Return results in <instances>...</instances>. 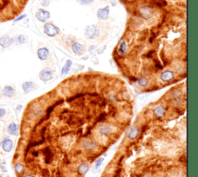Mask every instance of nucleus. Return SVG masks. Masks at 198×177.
Wrapping results in <instances>:
<instances>
[{
    "mask_svg": "<svg viewBox=\"0 0 198 177\" xmlns=\"http://www.w3.org/2000/svg\"><path fill=\"white\" fill-rule=\"evenodd\" d=\"M5 114H6V111L5 108H0V118L5 116Z\"/></svg>",
    "mask_w": 198,
    "mask_h": 177,
    "instance_id": "c85d7f7f",
    "label": "nucleus"
},
{
    "mask_svg": "<svg viewBox=\"0 0 198 177\" xmlns=\"http://www.w3.org/2000/svg\"><path fill=\"white\" fill-rule=\"evenodd\" d=\"M77 3H79L81 5H89L94 2V0H77Z\"/></svg>",
    "mask_w": 198,
    "mask_h": 177,
    "instance_id": "bb28decb",
    "label": "nucleus"
},
{
    "mask_svg": "<svg viewBox=\"0 0 198 177\" xmlns=\"http://www.w3.org/2000/svg\"><path fill=\"white\" fill-rule=\"evenodd\" d=\"M127 44H126V41H122L120 44V46L118 47V53L121 55H125L127 52Z\"/></svg>",
    "mask_w": 198,
    "mask_h": 177,
    "instance_id": "412c9836",
    "label": "nucleus"
},
{
    "mask_svg": "<svg viewBox=\"0 0 198 177\" xmlns=\"http://www.w3.org/2000/svg\"><path fill=\"white\" fill-rule=\"evenodd\" d=\"M49 54H50V51L46 47H42L37 50V56L40 61H46V59L48 58Z\"/></svg>",
    "mask_w": 198,
    "mask_h": 177,
    "instance_id": "4468645a",
    "label": "nucleus"
},
{
    "mask_svg": "<svg viewBox=\"0 0 198 177\" xmlns=\"http://www.w3.org/2000/svg\"><path fill=\"white\" fill-rule=\"evenodd\" d=\"M139 13L143 19H149L153 15V10L149 5H145L139 10Z\"/></svg>",
    "mask_w": 198,
    "mask_h": 177,
    "instance_id": "6e6552de",
    "label": "nucleus"
},
{
    "mask_svg": "<svg viewBox=\"0 0 198 177\" xmlns=\"http://www.w3.org/2000/svg\"><path fill=\"white\" fill-rule=\"evenodd\" d=\"M36 85L33 81H26L22 84V89L25 94H28L36 90Z\"/></svg>",
    "mask_w": 198,
    "mask_h": 177,
    "instance_id": "1a4fd4ad",
    "label": "nucleus"
},
{
    "mask_svg": "<svg viewBox=\"0 0 198 177\" xmlns=\"http://www.w3.org/2000/svg\"><path fill=\"white\" fill-rule=\"evenodd\" d=\"M21 108H22V105H18V106H17V108H16L17 110H20Z\"/></svg>",
    "mask_w": 198,
    "mask_h": 177,
    "instance_id": "473e14b6",
    "label": "nucleus"
},
{
    "mask_svg": "<svg viewBox=\"0 0 198 177\" xmlns=\"http://www.w3.org/2000/svg\"><path fill=\"white\" fill-rule=\"evenodd\" d=\"M2 94L3 96L6 97H14L16 95V90L12 87V86H5L2 91Z\"/></svg>",
    "mask_w": 198,
    "mask_h": 177,
    "instance_id": "ddd939ff",
    "label": "nucleus"
},
{
    "mask_svg": "<svg viewBox=\"0 0 198 177\" xmlns=\"http://www.w3.org/2000/svg\"><path fill=\"white\" fill-rule=\"evenodd\" d=\"M44 33L48 36V37H55L56 35H57L60 32V29L57 27H56L55 25H53L51 22H47L44 25Z\"/></svg>",
    "mask_w": 198,
    "mask_h": 177,
    "instance_id": "f03ea898",
    "label": "nucleus"
},
{
    "mask_svg": "<svg viewBox=\"0 0 198 177\" xmlns=\"http://www.w3.org/2000/svg\"><path fill=\"white\" fill-rule=\"evenodd\" d=\"M112 131H113V128L109 123L101 124L98 127V133L100 135V137H102V138L109 137Z\"/></svg>",
    "mask_w": 198,
    "mask_h": 177,
    "instance_id": "f257e3e1",
    "label": "nucleus"
},
{
    "mask_svg": "<svg viewBox=\"0 0 198 177\" xmlns=\"http://www.w3.org/2000/svg\"><path fill=\"white\" fill-rule=\"evenodd\" d=\"M174 78H175V74H174L173 71L170 70H164L160 74V80L164 83L172 81Z\"/></svg>",
    "mask_w": 198,
    "mask_h": 177,
    "instance_id": "39448f33",
    "label": "nucleus"
},
{
    "mask_svg": "<svg viewBox=\"0 0 198 177\" xmlns=\"http://www.w3.org/2000/svg\"><path fill=\"white\" fill-rule=\"evenodd\" d=\"M17 39L19 41V44H26L27 43V38L25 37V36L23 35H19V37H17Z\"/></svg>",
    "mask_w": 198,
    "mask_h": 177,
    "instance_id": "a878e982",
    "label": "nucleus"
},
{
    "mask_svg": "<svg viewBox=\"0 0 198 177\" xmlns=\"http://www.w3.org/2000/svg\"><path fill=\"white\" fill-rule=\"evenodd\" d=\"M90 169L89 163L87 162H83L77 166V173L80 176H85Z\"/></svg>",
    "mask_w": 198,
    "mask_h": 177,
    "instance_id": "f8f14e48",
    "label": "nucleus"
},
{
    "mask_svg": "<svg viewBox=\"0 0 198 177\" xmlns=\"http://www.w3.org/2000/svg\"><path fill=\"white\" fill-rule=\"evenodd\" d=\"M104 157L99 158L96 161V163H95V165H94V170H98V169H99V168L101 167L102 165V163H104Z\"/></svg>",
    "mask_w": 198,
    "mask_h": 177,
    "instance_id": "b1692460",
    "label": "nucleus"
},
{
    "mask_svg": "<svg viewBox=\"0 0 198 177\" xmlns=\"http://www.w3.org/2000/svg\"><path fill=\"white\" fill-rule=\"evenodd\" d=\"M166 108L162 104H159L157 105L156 107L155 108V109L153 110V114H154L155 117L157 118H162L165 116L166 114Z\"/></svg>",
    "mask_w": 198,
    "mask_h": 177,
    "instance_id": "9d476101",
    "label": "nucleus"
},
{
    "mask_svg": "<svg viewBox=\"0 0 198 177\" xmlns=\"http://www.w3.org/2000/svg\"><path fill=\"white\" fill-rule=\"evenodd\" d=\"M140 134V129L139 127H133L130 129L127 132V137L128 139L130 140H135V138H137Z\"/></svg>",
    "mask_w": 198,
    "mask_h": 177,
    "instance_id": "9b49d317",
    "label": "nucleus"
},
{
    "mask_svg": "<svg viewBox=\"0 0 198 177\" xmlns=\"http://www.w3.org/2000/svg\"><path fill=\"white\" fill-rule=\"evenodd\" d=\"M0 170H2V171H3V172H7V170H6V168H5V166H3V165H1V166H0Z\"/></svg>",
    "mask_w": 198,
    "mask_h": 177,
    "instance_id": "2f4dec72",
    "label": "nucleus"
},
{
    "mask_svg": "<svg viewBox=\"0 0 198 177\" xmlns=\"http://www.w3.org/2000/svg\"><path fill=\"white\" fill-rule=\"evenodd\" d=\"M109 14V6H106V7L102 8L98 10V12H97V16L98 17V19L100 20H106Z\"/></svg>",
    "mask_w": 198,
    "mask_h": 177,
    "instance_id": "dca6fc26",
    "label": "nucleus"
},
{
    "mask_svg": "<svg viewBox=\"0 0 198 177\" xmlns=\"http://www.w3.org/2000/svg\"><path fill=\"white\" fill-rule=\"evenodd\" d=\"M19 131V128L16 124L12 122L8 126V133L12 135H17Z\"/></svg>",
    "mask_w": 198,
    "mask_h": 177,
    "instance_id": "6ab92c4d",
    "label": "nucleus"
},
{
    "mask_svg": "<svg viewBox=\"0 0 198 177\" xmlns=\"http://www.w3.org/2000/svg\"><path fill=\"white\" fill-rule=\"evenodd\" d=\"M24 177H35V176H32V175H27V176H25Z\"/></svg>",
    "mask_w": 198,
    "mask_h": 177,
    "instance_id": "72a5a7b5",
    "label": "nucleus"
},
{
    "mask_svg": "<svg viewBox=\"0 0 198 177\" xmlns=\"http://www.w3.org/2000/svg\"><path fill=\"white\" fill-rule=\"evenodd\" d=\"M15 171L18 174H22V172L24 171V166L21 163H17L15 165Z\"/></svg>",
    "mask_w": 198,
    "mask_h": 177,
    "instance_id": "4be33fe9",
    "label": "nucleus"
},
{
    "mask_svg": "<svg viewBox=\"0 0 198 177\" xmlns=\"http://www.w3.org/2000/svg\"><path fill=\"white\" fill-rule=\"evenodd\" d=\"M70 70V68L66 67L65 65L63 66V67H62V69H61V76H64L66 75V74H68L69 73Z\"/></svg>",
    "mask_w": 198,
    "mask_h": 177,
    "instance_id": "393cba45",
    "label": "nucleus"
},
{
    "mask_svg": "<svg viewBox=\"0 0 198 177\" xmlns=\"http://www.w3.org/2000/svg\"><path fill=\"white\" fill-rule=\"evenodd\" d=\"M39 78L44 82H47L53 78V72L49 69H43L39 74Z\"/></svg>",
    "mask_w": 198,
    "mask_h": 177,
    "instance_id": "20e7f679",
    "label": "nucleus"
},
{
    "mask_svg": "<svg viewBox=\"0 0 198 177\" xmlns=\"http://www.w3.org/2000/svg\"><path fill=\"white\" fill-rule=\"evenodd\" d=\"M49 3H50V1H49V0H44V1L42 2V5H44V6H47Z\"/></svg>",
    "mask_w": 198,
    "mask_h": 177,
    "instance_id": "7c9ffc66",
    "label": "nucleus"
},
{
    "mask_svg": "<svg viewBox=\"0 0 198 177\" xmlns=\"http://www.w3.org/2000/svg\"><path fill=\"white\" fill-rule=\"evenodd\" d=\"M51 16V13L48 11L44 10H39L36 13V18L39 21L42 22H46Z\"/></svg>",
    "mask_w": 198,
    "mask_h": 177,
    "instance_id": "0eeeda50",
    "label": "nucleus"
},
{
    "mask_svg": "<svg viewBox=\"0 0 198 177\" xmlns=\"http://www.w3.org/2000/svg\"><path fill=\"white\" fill-rule=\"evenodd\" d=\"M43 153L44 155V159H45V163L49 164L51 163L53 159V154L52 151L49 148H45L43 150Z\"/></svg>",
    "mask_w": 198,
    "mask_h": 177,
    "instance_id": "f3484780",
    "label": "nucleus"
},
{
    "mask_svg": "<svg viewBox=\"0 0 198 177\" xmlns=\"http://www.w3.org/2000/svg\"><path fill=\"white\" fill-rule=\"evenodd\" d=\"M12 146H13L12 141L10 138H5V140L3 142V144H2V148H3V151H5V152H11L12 149Z\"/></svg>",
    "mask_w": 198,
    "mask_h": 177,
    "instance_id": "a211bd4d",
    "label": "nucleus"
},
{
    "mask_svg": "<svg viewBox=\"0 0 198 177\" xmlns=\"http://www.w3.org/2000/svg\"><path fill=\"white\" fill-rule=\"evenodd\" d=\"M154 3L156 4V5H157L158 7L160 8L165 7L167 5V3L166 0H156Z\"/></svg>",
    "mask_w": 198,
    "mask_h": 177,
    "instance_id": "5701e85b",
    "label": "nucleus"
},
{
    "mask_svg": "<svg viewBox=\"0 0 198 177\" xmlns=\"http://www.w3.org/2000/svg\"><path fill=\"white\" fill-rule=\"evenodd\" d=\"M64 65H65L66 67H68L70 68L71 67V66L73 65L72 61H71V60H68V61H66V63H65V64H64Z\"/></svg>",
    "mask_w": 198,
    "mask_h": 177,
    "instance_id": "c756f323",
    "label": "nucleus"
},
{
    "mask_svg": "<svg viewBox=\"0 0 198 177\" xmlns=\"http://www.w3.org/2000/svg\"><path fill=\"white\" fill-rule=\"evenodd\" d=\"M99 29L95 25H91L85 29V37L88 39H95L98 37Z\"/></svg>",
    "mask_w": 198,
    "mask_h": 177,
    "instance_id": "7ed1b4c3",
    "label": "nucleus"
},
{
    "mask_svg": "<svg viewBox=\"0 0 198 177\" xmlns=\"http://www.w3.org/2000/svg\"><path fill=\"white\" fill-rule=\"evenodd\" d=\"M142 177H151V176H149L148 174H145V175H144V176H143Z\"/></svg>",
    "mask_w": 198,
    "mask_h": 177,
    "instance_id": "f704fd0d",
    "label": "nucleus"
},
{
    "mask_svg": "<svg viewBox=\"0 0 198 177\" xmlns=\"http://www.w3.org/2000/svg\"><path fill=\"white\" fill-rule=\"evenodd\" d=\"M0 166H1V165H0Z\"/></svg>",
    "mask_w": 198,
    "mask_h": 177,
    "instance_id": "c9c22d12",
    "label": "nucleus"
},
{
    "mask_svg": "<svg viewBox=\"0 0 198 177\" xmlns=\"http://www.w3.org/2000/svg\"><path fill=\"white\" fill-rule=\"evenodd\" d=\"M26 17H27V15L26 14L22 15V16H20L17 17L16 19L14 20V22H19V21H21V20H23V19H25Z\"/></svg>",
    "mask_w": 198,
    "mask_h": 177,
    "instance_id": "cd10ccee",
    "label": "nucleus"
},
{
    "mask_svg": "<svg viewBox=\"0 0 198 177\" xmlns=\"http://www.w3.org/2000/svg\"><path fill=\"white\" fill-rule=\"evenodd\" d=\"M136 83L137 84L141 87H145L149 85V80L148 78H145V77H140V78H136Z\"/></svg>",
    "mask_w": 198,
    "mask_h": 177,
    "instance_id": "aec40b11",
    "label": "nucleus"
},
{
    "mask_svg": "<svg viewBox=\"0 0 198 177\" xmlns=\"http://www.w3.org/2000/svg\"><path fill=\"white\" fill-rule=\"evenodd\" d=\"M71 49H72L73 52L78 56H81L85 53V47L82 44H79V43H74L72 45Z\"/></svg>",
    "mask_w": 198,
    "mask_h": 177,
    "instance_id": "2eb2a0df",
    "label": "nucleus"
},
{
    "mask_svg": "<svg viewBox=\"0 0 198 177\" xmlns=\"http://www.w3.org/2000/svg\"><path fill=\"white\" fill-rule=\"evenodd\" d=\"M13 43H14V39L8 35H5V36L0 37V46L3 48H9L12 46Z\"/></svg>",
    "mask_w": 198,
    "mask_h": 177,
    "instance_id": "423d86ee",
    "label": "nucleus"
}]
</instances>
